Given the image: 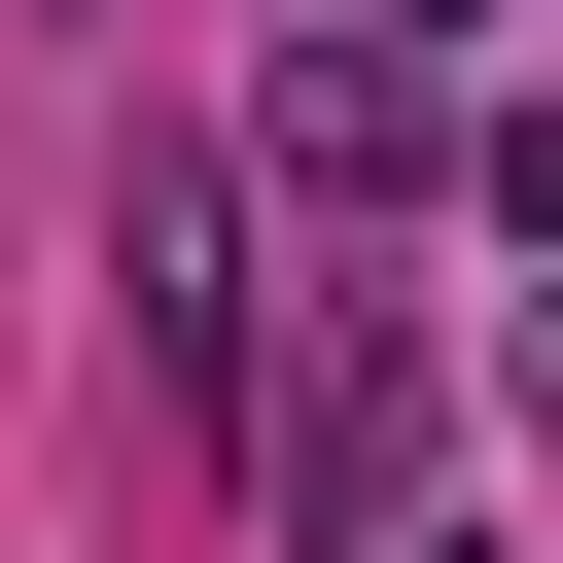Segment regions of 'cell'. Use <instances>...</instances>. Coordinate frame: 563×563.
I'll use <instances>...</instances> for the list:
<instances>
[{
    "mask_svg": "<svg viewBox=\"0 0 563 563\" xmlns=\"http://www.w3.org/2000/svg\"><path fill=\"white\" fill-rule=\"evenodd\" d=\"M282 176H317V211H422V176H457V70H422V35H317V70H282Z\"/></svg>",
    "mask_w": 563,
    "mask_h": 563,
    "instance_id": "6da1fadb",
    "label": "cell"
},
{
    "mask_svg": "<svg viewBox=\"0 0 563 563\" xmlns=\"http://www.w3.org/2000/svg\"><path fill=\"white\" fill-rule=\"evenodd\" d=\"M141 352H176V422L246 457V211H211V176H141Z\"/></svg>",
    "mask_w": 563,
    "mask_h": 563,
    "instance_id": "7a4b0ae2",
    "label": "cell"
},
{
    "mask_svg": "<svg viewBox=\"0 0 563 563\" xmlns=\"http://www.w3.org/2000/svg\"><path fill=\"white\" fill-rule=\"evenodd\" d=\"M352 35H422V70H457V35H493V0H352Z\"/></svg>",
    "mask_w": 563,
    "mask_h": 563,
    "instance_id": "3957f363",
    "label": "cell"
}]
</instances>
